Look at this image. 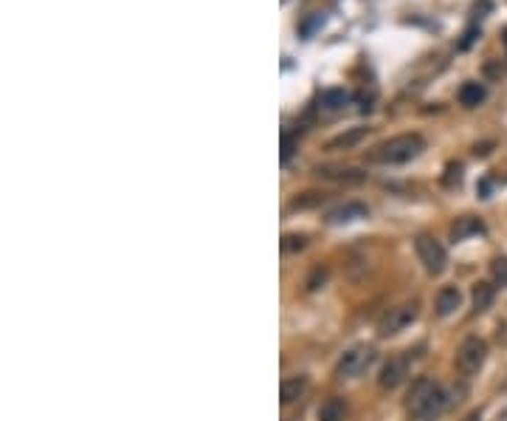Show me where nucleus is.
<instances>
[{
    "instance_id": "f257e3e1",
    "label": "nucleus",
    "mask_w": 507,
    "mask_h": 421,
    "mask_svg": "<svg viewBox=\"0 0 507 421\" xmlns=\"http://www.w3.org/2000/svg\"><path fill=\"white\" fill-rule=\"evenodd\" d=\"M451 405L448 390L439 388L432 379H417L412 382L409 393H406V413L417 421H434L437 416L445 413V407Z\"/></svg>"
},
{
    "instance_id": "f03ea898",
    "label": "nucleus",
    "mask_w": 507,
    "mask_h": 421,
    "mask_svg": "<svg viewBox=\"0 0 507 421\" xmlns=\"http://www.w3.org/2000/svg\"><path fill=\"white\" fill-rule=\"evenodd\" d=\"M426 142L420 133H400V136H392L380 145H375V150L369 153V162L372 165H386V167H395V165H406L412 159H417L423 153Z\"/></svg>"
},
{
    "instance_id": "7ed1b4c3",
    "label": "nucleus",
    "mask_w": 507,
    "mask_h": 421,
    "mask_svg": "<svg viewBox=\"0 0 507 421\" xmlns=\"http://www.w3.org/2000/svg\"><path fill=\"white\" fill-rule=\"evenodd\" d=\"M485 359H488V342L482 337H465L459 342V348H457V356H454L457 370L462 376L479 373L482 365H485Z\"/></svg>"
},
{
    "instance_id": "20e7f679",
    "label": "nucleus",
    "mask_w": 507,
    "mask_h": 421,
    "mask_svg": "<svg viewBox=\"0 0 507 421\" xmlns=\"http://www.w3.org/2000/svg\"><path fill=\"white\" fill-rule=\"evenodd\" d=\"M372 365H375V350H372L369 345H353V348H347V350L338 356L336 373H338L341 379H356V376L366 373Z\"/></svg>"
},
{
    "instance_id": "39448f33",
    "label": "nucleus",
    "mask_w": 507,
    "mask_h": 421,
    "mask_svg": "<svg viewBox=\"0 0 507 421\" xmlns=\"http://www.w3.org/2000/svg\"><path fill=\"white\" fill-rule=\"evenodd\" d=\"M417 314H420V306H417V303H400V306L389 308V311L380 317L378 334H380V337H395V334H400L403 328H409V326L417 320Z\"/></svg>"
},
{
    "instance_id": "423d86ee",
    "label": "nucleus",
    "mask_w": 507,
    "mask_h": 421,
    "mask_svg": "<svg viewBox=\"0 0 507 421\" xmlns=\"http://www.w3.org/2000/svg\"><path fill=\"white\" fill-rule=\"evenodd\" d=\"M415 249H417V257L423 263V269L429 274H442L445 271V263H448V254H445V246L432 238V235H417L415 241Z\"/></svg>"
},
{
    "instance_id": "0eeeda50",
    "label": "nucleus",
    "mask_w": 507,
    "mask_h": 421,
    "mask_svg": "<svg viewBox=\"0 0 507 421\" xmlns=\"http://www.w3.org/2000/svg\"><path fill=\"white\" fill-rule=\"evenodd\" d=\"M409 368H412V359H409V356H392V359L380 368V376H378L380 390H395L397 385H403L406 376H409Z\"/></svg>"
},
{
    "instance_id": "6e6552de",
    "label": "nucleus",
    "mask_w": 507,
    "mask_h": 421,
    "mask_svg": "<svg viewBox=\"0 0 507 421\" xmlns=\"http://www.w3.org/2000/svg\"><path fill=\"white\" fill-rule=\"evenodd\" d=\"M366 133H369V128H347L344 133L333 136V139L324 145V150H330V153H338V150H356L363 139H366Z\"/></svg>"
},
{
    "instance_id": "1a4fd4ad",
    "label": "nucleus",
    "mask_w": 507,
    "mask_h": 421,
    "mask_svg": "<svg viewBox=\"0 0 507 421\" xmlns=\"http://www.w3.org/2000/svg\"><path fill=\"white\" fill-rule=\"evenodd\" d=\"M366 215H369V207H366V204H361V201H347V204L336 207V209L327 215V221H330V224H353V221L366 218Z\"/></svg>"
},
{
    "instance_id": "9d476101",
    "label": "nucleus",
    "mask_w": 507,
    "mask_h": 421,
    "mask_svg": "<svg viewBox=\"0 0 507 421\" xmlns=\"http://www.w3.org/2000/svg\"><path fill=\"white\" fill-rule=\"evenodd\" d=\"M307 390H310V379L307 376H288L285 382H282V388H279V396H282V405L288 407L293 402H299V399H304L307 396Z\"/></svg>"
},
{
    "instance_id": "9b49d317",
    "label": "nucleus",
    "mask_w": 507,
    "mask_h": 421,
    "mask_svg": "<svg viewBox=\"0 0 507 421\" xmlns=\"http://www.w3.org/2000/svg\"><path fill=\"white\" fill-rule=\"evenodd\" d=\"M437 314L439 317H451L454 311L462 308V291L457 286H442L439 294H437Z\"/></svg>"
},
{
    "instance_id": "f8f14e48",
    "label": "nucleus",
    "mask_w": 507,
    "mask_h": 421,
    "mask_svg": "<svg viewBox=\"0 0 507 421\" xmlns=\"http://www.w3.org/2000/svg\"><path fill=\"white\" fill-rule=\"evenodd\" d=\"M457 99H459V105L462 108H479L485 99H488V88L482 83H465L459 90H457Z\"/></svg>"
},
{
    "instance_id": "ddd939ff",
    "label": "nucleus",
    "mask_w": 507,
    "mask_h": 421,
    "mask_svg": "<svg viewBox=\"0 0 507 421\" xmlns=\"http://www.w3.org/2000/svg\"><path fill=\"white\" fill-rule=\"evenodd\" d=\"M347 413H350L347 402L338 399V396H333V399H327V402L319 407V421H344Z\"/></svg>"
},
{
    "instance_id": "4468645a",
    "label": "nucleus",
    "mask_w": 507,
    "mask_h": 421,
    "mask_svg": "<svg viewBox=\"0 0 507 421\" xmlns=\"http://www.w3.org/2000/svg\"><path fill=\"white\" fill-rule=\"evenodd\" d=\"M496 300V289L491 283H476L474 291H471V303H474V311H488Z\"/></svg>"
},
{
    "instance_id": "2eb2a0df",
    "label": "nucleus",
    "mask_w": 507,
    "mask_h": 421,
    "mask_svg": "<svg viewBox=\"0 0 507 421\" xmlns=\"http://www.w3.org/2000/svg\"><path fill=\"white\" fill-rule=\"evenodd\" d=\"M479 232H485V224H482L479 218H459V221L451 227L454 241H465L468 235H479Z\"/></svg>"
},
{
    "instance_id": "dca6fc26",
    "label": "nucleus",
    "mask_w": 507,
    "mask_h": 421,
    "mask_svg": "<svg viewBox=\"0 0 507 421\" xmlns=\"http://www.w3.org/2000/svg\"><path fill=\"white\" fill-rule=\"evenodd\" d=\"M350 90H344V88H327L324 93H321V105L327 108V110H341L344 105H350Z\"/></svg>"
},
{
    "instance_id": "f3484780",
    "label": "nucleus",
    "mask_w": 507,
    "mask_h": 421,
    "mask_svg": "<svg viewBox=\"0 0 507 421\" xmlns=\"http://www.w3.org/2000/svg\"><path fill=\"white\" fill-rule=\"evenodd\" d=\"M321 178H333V181H347V184H358V181H363L366 175L363 172H358V170H333V167H324V170H316Z\"/></svg>"
},
{
    "instance_id": "a211bd4d",
    "label": "nucleus",
    "mask_w": 507,
    "mask_h": 421,
    "mask_svg": "<svg viewBox=\"0 0 507 421\" xmlns=\"http://www.w3.org/2000/svg\"><path fill=\"white\" fill-rule=\"evenodd\" d=\"M324 198H327L324 192H304V195H299V198H293V201H290V209H307V207L321 204Z\"/></svg>"
},
{
    "instance_id": "6ab92c4d",
    "label": "nucleus",
    "mask_w": 507,
    "mask_h": 421,
    "mask_svg": "<svg viewBox=\"0 0 507 421\" xmlns=\"http://www.w3.org/2000/svg\"><path fill=\"white\" fill-rule=\"evenodd\" d=\"M307 246V235H285L282 238V252L290 254V252H301Z\"/></svg>"
},
{
    "instance_id": "aec40b11",
    "label": "nucleus",
    "mask_w": 507,
    "mask_h": 421,
    "mask_svg": "<svg viewBox=\"0 0 507 421\" xmlns=\"http://www.w3.org/2000/svg\"><path fill=\"white\" fill-rule=\"evenodd\" d=\"M491 271H493V277H496L499 286H507V257H493Z\"/></svg>"
},
{
    "instance_id": "412c9836",
    "label": "nucleus",
    "mask_w": 507,
    "mask_h": 421,
    "mask_svg": "<svg viewBox=\"0 0 507 421\" xmlns=\"http://www.w3.org/2000/svg\"><path fill=\"white\" fill-rule=\"evenodd\" d=\"M324 280H327V271H324V269H316V271H313V277L307 280V289H310V291H316Z\"/></svg>"
},
{
    "instance_id": "4be33fe9",
    "label": "nucleus",
    "mask_w": 507,
    "mask_h": 421,
    "mask_svg": "<svg viewBox=\"0 0 507 421\" xmlns=\"http://www.w3.org/2000/svg\"><path fill=\"white\" fill-rule=\"evenodd\" d=\"M502 43H505V51H507V28H502Z\"/></svg>"
},
{
    "instance_id": "5701e85b",
    "label": "nucleus",
    "mask_w": 507,
    "mask_h": 421,
    "mask_svg": "<svg viewBox=\"0 0 507 421\" xmlns=\"http://www.w3.org/2000/svg\"><path fill=\"white\" fill-rule=\"evenodd\" d=\"M505 390H507V376H505Z\"/></svg>"
}]
</instances>
